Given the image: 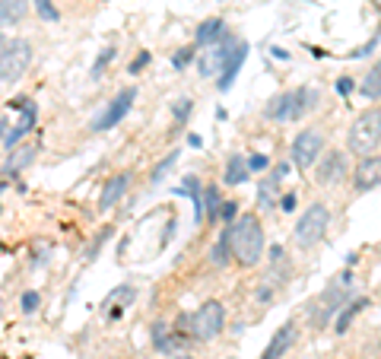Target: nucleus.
Wrapping results in <instances>:
<instances>
[{"label":"nucleus","mask_w":381,"mask_h":359,"mask_svg":"<svg viewBox=\"0 0 381 359\" xmlns=\"http://www.w3.org/2000/svg\"><path fill=\"white\" fill-rule=\"evenodd\" d=\"M229 232H232V257L242 267H254L264 257V245H267L261 220H257L254 213H242L232 226H229Z\"/></svg>","instance_id":"obj_1"},{"label":"nucleus","mask_w":381,"mask_h":359,"mask_svg":"<svg viewBox=\"0 0 381 359\" xmlns=\"http://www.w3.org/2000/svg\"><path fill=\"white\" fill-rule=\"evenodd\" d=\"M321 102V90L315 86H296V90L277 92L264 108V118L270 121H299L308 112H315V105Z\"/></svg>","instance_id":"obj_2"},{"label":"nucleus","mask_w":381,"mask_h":359,"mask_svg":"<svg viewBox=\"0 0 381 359\" xmlns=\"http://www.w3.org/2000/svg\"><path fill=\"white\" fill-rule=\"evenodd\" d=\"M350 286H353V274H350V270H343V274L333 277V280L328 283V289H324V293L318 296L315 302H311V309H308V321L315 324L318 331L328 328L333 318H337L340 311L350 306Z\"/></svg>","instance_id":"obj_3"},{"label":"nucleus","mask_w":381,"mask_h":359,"mask_svg":"<svg viewBox=\"0 0 381 359\" xmlns=\"http://www.w3.org/2000/svg\"><path fill=\"white\" fill-rule=\"evenodd\" d=\"M381 144V108H369L363 112L356 121L350 124V134H346V150L353 156H372Z\"/></svg>","instance_id":"obj_4"},{"label":"nucleus","mask_w":381,"mask_h":359,"mask_svg":"<svg viewBox=\"0 0 381 359\" xmlns=\"http://www.w3.org/2000/svg\"><path fill=\"white\" fill-rule=\"evenodd\" d=\"M328 226H331V210H328V204L315 200V204H311V207L296 220L292 239H296V245H299V248H315L318 242L324 239Z\"/></svg>","instance_id":"obj_5"},{"label":"nucleus","mask_w":381,"mask_h":359,"mask_svg":"<svg viewBox=\"0 0 381 359\" xmlns=\"http://www.w3.org/2000/svg\"><path fill=\"white\" fill-rule=\"evenodd\" d=\"M188 324H190V337H194V341H200V343L213 341V337H220L222 331H226V306L216 299L203 302V306L190 315Z\"/></svg>","instance_id":"obj_6"},{"label":"nucleus","mask_w":381,"mask_h":359,"mask_svg":"<svg viewBox=\"0 0 381 359\" xmlns=\"http://www.w3.org/2000/svg\"><path fill=\"white\" fill-rule=\"evenodd\" d=\"M32 64V42L26 38H10L4 51H0V83H16Z\"/></svg>","instance_id":"obj_7"},{"label":"nucleus","mask_w":381,"mask_h":359,"mask_svg":"<svg viewBox=\"0 0 381 359\" xmlns=\"http://www.w3.org/2000/svg\"><path fill=\"white\" fill-rule=\"evenodd\" d=\"M134 102H137V86H124V90L118 92V96L112 99L105 108H102L99 118H92L90 131L95 134H105V131H114V127L121 124V121L127 118V112L134 108Z\"/></svg>","instance_id":"obj_8"},{"label":"nucleus","mask_w":381,"mask_h":359,"mask_svg":"<svg viewBox=\"0 0 381 359\" xmlns=\"http://www.w3.org/2000/svg\"><path fill=\"white\" fill-rule=\"evenodd\" d=\"M321 153H324V134L321 131H315V127H308V131H299L296 134V140H292V166L296 168H311V166H318V159H321Z\"/></svg>","instance_id":"obj_9"},{"label":"nucleus","mask_w":381,"mask_h":359,"mask_svg":"<svg viewBox=\"0 0 381 359\" xmlns=\"http://www.w3.org/2000/svg\"><path fill=\"white\" fill-rule=\"evenodd\" d=\"M238 42H242V38L232 36V32H226V36L213 45V48L197 54V70H200V77H220L222 67H226V60H229V54H232V48Z\"/></svg>","instance_id":"obj_10"},{"label":"nucleus","mask_w":381,"mask_h":359,"mask_svg":"<svg viewBox=\"0 0 381 359\" xmlns=\"http://www.w3.org/2000/svg\"><path fill=\"white\" fill-rule=\"evenodd\" d=\"M10 108L13 112H19V121L10 127V134H6V140H4V146L13 153V146L23 144V137H29V131L38 124V105L32 102V99L19 96V99H13L10 102Z\"/></svg>","instance_id":"obj_11"},{"label":"nucleus","mask_w":381,"mask_h":359,"mask_svg":"<svg viewBox=\"0 0 381 359\" xmlns=\"http://www.w3.org/2000/svg\"><path fill=\"white\" fill-rule=\"evenodd\" d=\"M346 172H350L346 156L340 150H328V153H321V159H318V166H315V181L321 188H333L346 178Z\"/></svg>","instance_id":"obj_12"},{"label":"nucleus","mask_w":381,"mask_h":359,"mask_svg":"<svg viewBox=\"0 0 381 359\" xmlns=\"http://www.w3.org/2000/svg\"><path fill=\"white\" fill-rule=\"evenodd\" d=\"M353 185H356L359 194L381 188V156L372 153V156H363V159L356 162V168H353Z\"/></svg>","instance_id":"obj_13"},{"label":"nucleus","mask_w":381,"mask_h":359,"mask_svg":"<svg viewBox=\"0 0 381 359\" xmlns=\"http://www.w3.org/2000/svg\"><path fill=\"white\" fill-rule=\"evenodd\" d=\"M296 337H299L296 321H286L283 328L277 331L274 337H270V343H267V350H264V353H261V359H283V356L292 350V343H296Z\"/></svg>","instance_id":"obj_14"},{"label":"nucleus","mask_w":381,"mask_h":359,"mask_svg":"<svg viewBox=\"0 0 381 359\" xmlns=\"http://www.w3.org/2000/svg\"><path fill=\"white\" fill-rule=\"evenodd\" d=\"M127 188H131V172L112 175V178L105 181V188H102V194H99V210L102 213H108V210L118 204V200L127 194Z\"/></svg>","instance_id":"obj_15"},{"label":"nucleus","mask_w":381,"mask_h":359,"mask_svg":"<svg viewBox=\"0 0 381 359\" xmlns=\"http://www.w3.org/2000/svg\"><path fill=\"white\" fill-rule=\"evenodd\" d=\"M245 58H248V42H238L235 48H232V54H229V60H226V67H222V73L216 77V90H220V92L232 90V83H235L238 70H242Z\"/></svg>","instance_id":"obj_16"},{"label":"nucleus","mask_w":381,"mask_h":359,"mask_svg":"<svg viewBox=\"0 0 381 359\" xmlns=\"http://www.w3.org/2000/svg\"><path fill=\"white\" fill-rule=\"evenodd\" d=\"M134 299H137V289H134L131 283H121V286H114L112 293H108V299L102 309H105L108 318H121L127 306H134Z\"/></svg>","instance_id":"obj_17"},{"label":"nucleus","mask_w":381,"mask_h":359,"mask_svg":"<svg viewBox=\"0 0 381 359\" xmlns=\"http://www.w3.org/2000/svg\"><path fill=\"white\" fill-rule=\"evenodd\" d=\"M289 166L292 162H280V166L274 168V172L267 175V178L261 181V188H257V200H261V207L267 210V207H274V194L280 191V185H283V178L289 175Z\"/></svg>","instance_id":"obj_18"},{"label":"nucleus","mask_w":381,"mask_h":359,"mask_svg":"<svg viewBox=\"0 0 381 359\" xmlns=\"http://www.w3.org/2000/svg\"><path fill=\"white\" fill-rule=\"evenodd\" d=\"M222 36H226V23H222L220 16H210V19H203V23L197 26L194 45H197V48H213Z\"/></svg>","instance_id":"obj_19"},{"label":"nucleus","mask_w":381,"mask_h":359,"mask_svg":"<svg viewBox=\"0 0 381 359\" xmlns=\"http://www.w3.org/2000/svg\"><path fill=\"white\" fill-rule=\"evenodd\" d=\"M175 194H185V198H190V207H194V223L200 226V223H203V188H200V178L185 175V178H181V185L175 188Z\"/></svg>","instance_id":"obj_20"},{"label":"nucleus","mask_w":381,"mask_h":359,"mask_svg":"<svg viewBox=\"0 0 381 359\" xmlns=\"http://www.w3.org/2000/svg\"><path fill=\"white\" fill-rule=\"evenodd\" d=\"M29 13V4L26 0H0V29H10V26H19Z\"/></svg>","instance_id":"obj_21"},{"label":"nucleus","mask_w":381,"mask_h":359,"mask_svg":"<svg viewBox=\"0 0 381 359\" xmlns=\"http://www.w3.org/2000/svg\"><path fill=\"white\" fill-rule=\"evenodd\" d=\"M251 178V168H248V159L245 156H229L226 159V175H222V181H226L229 188H238V185H245V181Z\"/></svg>","instance_id":"obj_22"},{"label":"nucleus","mask_w":381,"mask_h":359,"mask_svg":"<svg viewBox=\"0 0 381 359\" xmlns=\"http://www.w3.org/2000/svg\"><path fill=\"white\" fill-rule=\"evenodd\" d=\"M36 153H38V146H36V144L13 150V153H10V159L4 162V172H6V175H19L23 168H29L32 162H36Z\"/></svg>","instance_id":"obj_23"},{"label":"nucleus","mask_w":381,"mask_h":359,"mask_svg":"<svg viewBox=\"0 0 381 359\" xmlns=\"http://www.w3.org/2000/svg\"><path fill=\"white\" fill-rule=\"evenodd\" d=\"M210 261H213V267H226L229 261H235L232 257V232H229V226L220 232V239H216L213 252H210Z\"/></svg>","instance_id":"obj_24"},{"label":"nucleus","mask_w":381,"mask_h":359,"mask_svg":"<svg viewBox=\"0 0 381 359\" xmlns=\"http://www.w3.org/2000/svg\"><path fill=\"white\" fill-rule=\"evenodd\" d=\"M359 92H363L369 102H378L381 99V60L369 67V73H365L363 83H359Z\"/></svg>","instance_id":"obj_25"},{"label":"nucleus","mask_w":381,"mask_h":359,"mask_svg":"<svg viewBox=\"0 0 381 359\" xmlns=\"http://www.w3.org/2000/svg\"><path fill=\"white\" fill-rule=\"evenodd\" d=\"M222 204H226V200L220 198V191H216L213 185H207V188H203V220H210V223H216V220H220Z\"/></svg>","instance_id":"obj_26"},{"label":"nucleus","mask_w":381,"mask_h":359,"mask_svg":"<svg viewBox=\"0 0 381 359\" xmlns=\"http://www.w3.org/2000/svg\"><path fill=\"white\" fill-rule=\"evenodd\" d=\"M365 306H369V299H353L350 306H346L343 311H340V315H337V321H333V328H337V334H343V331L353 324V318H356V315H359V311H363Z\"/></svg>","instance_id":"obj_27"},{"label":"nucleus","mask_w":381,"mask_h":359,"mask_svg":"<svg viewBox=\"0 0 381 359\" xmlns=\"http://www.w3.org/2000/svg\"><path fill=\"white\" fill-rule=\"evenodd\" d=\"M175 343H178V337H172V331L166 328L162 321L153 324V347L159 350V353H168V350H175Z\"/></svg>","instance_id":"obj_28"},{"label":"nucleus","mask_w":381,"mask_h":359,"mask_svg":"<svg viewBox=\"0 0 381 359\" xmlns=\"http://www.w3.org/2000/svg\"><path fill=\"white\" fill-rule=\"evenodd\" d=\"M175 162H178V150H172V153L166 156V159H159V162H156V166H153V172H149V185H159V181L166 178L168 172H172V166H175Z\"/></svg>","instance_id":"obj_29"},{"label":"nucleus","mask_w":381,"mask_h":359,"mask_svg":"<svg viewBox=\"0 0 381 359\" xmlns=\"http://www.w3.org/2000/svg\"><path fill=\"white\" fill-rule=\"evenodd\" d=\"M114 54H118V51H114V45H108V48H102V51H99V58H95V64L90 67V80H95V83H99V80H102V73H105V67L114 60Z\"/></svg>","instance_id":"obj_30"},{"label":"nucleus","mask_w":381,"mask_h":359,"mask_svg":"<svg viewBox=\"0 0 381 359\" xmlns=\"http://www.w3.org/2000/svg\"><path fill=\"white\" fill-rule=\"evenodd\" d=\"M32 6H36L38 19H45V23H58L60 19V10L54 6V0H32Z\"/></svg>","instance_id":"obj_31"},{"label":"nucleus","mask_w":381,"mask_h":359,"mask_svg":"<svg viewBox=\"0 0 381 359\" xmlns=\"http://www.w3.org/2000/svg\"><path fill=\"white\" fill-rule=\"evenodd\" d=\"M19 309H23L26 315H36V311L42 309V296H38V289H26V293L19 296Z\"/></svg>","instance_id":"obj_32"},{"label":"nucleus","mask_w":381,"mask_h":359,"mask_svg":"<svg viewBox=\"0 0 381 359\" xmlns=\"http://www.w3.org/2000/svg\"><path fill=\"white\" fill-rule=\"evenodd\" d=\"M197 58V45H188V48H181V51H175V58H172V67L175 70H185V67L190 64V60Z\"/></svg>","instance_id":"obj_33"},{"label":"nucleus","mask_w":381,"mask_h":359,"mask_svg":"<svg viewBox=\"0 0 381 359\" xmlns=\"http://www.w3.org/2000/svg\"><path fill=\"white\" fill-rule=\"evenodd\" d=\"M190 112H194V102H190V99H178V102L172 105V118L178 121V124H185L190 118Z\"/></svg>","instance_id":"obj_34"},{"label":"nucleus","mask_w":381,"mask_h":359,"mask_svg":"<svg viewBox=\"0 0 381 359\" xmlns=\"http://www.w3.org/2000/svg\"><path fill=\"white\" fill-rule=\"evenodd\" d=\"M238 207H242V204H238V200H226V204H222V213H220V220L226 223V226H232V223L238 220V216H242V213H238Z\"/></svg>","instance_id":"obj_35"},{"label":"nucleus","mask_w":381,"mask_h":359,"mask_svg":"<svg viewBox=\"0 0 381 359\" xmlns=\"http://www.w3.org/2000/svg\"><path fill=\"white\" fill-rule=\"evenodd\" d=\"M112 232H114V229H112V226H105V229H102V232H99V235H95V242H92V245H90V248H86V261H92V257H95V254H99V248H102V245H105V239H108V235H112Z\"/></svg>","instance_id":"obj_36"},{"label":"nucleus","mask_w":381,"mask_h":359,"mask_svg":"<svg viewBox=\"0 0 381 359\" xmlns=\"http://www.w3.org/2000/svg\"><path fill=\"white\" fill-rule=\"evenodd\" d=\"M149 60H153V54H149V51H140L137 58L131 60V67H127V73H131V77H137L140 70H146V64H149Z\"/></svg>","instance_id":"obj_37"},{"label":"nucleus","mask_w":381,"mask_h":359,"mask_svg":"<svg viewBox=\"0 0 381 359\" xmlns=\"http://www.w3.org/2000/svg\"><path fill=\"white\" fill-rule=\"evenodd\" d=\"M267 166H270V159L264 153H251L248 156V168H251V172H264Z\"/></svg>","instance_id":"obj_38"},{"label":"nucleus","mask_w":381,"mask_h":359,"mask_svg":"<svg viewBox=\"0 0 381 359\" xmlns=\"http://www.w3.org/2000/svg\"><path fill=\"white\" fill-rule=\"evenodd\" d=\"M296 204H299V200H296V191H289V194H283V198H280V207L286 210V213H292V210H296Z\"/></svg>","instance_id":"obj_39"},{"label":"nucleus","mask_w":381,"mask_h":359,"mask_svg":"<svg viewBox=\"0 0 381 359\" xmlns=\"http://www.w3.org/2000/svg\"><path fill=\"white\" fill-rule=\"evenodd\" d=\"M337 92H340V96H350V92H353V80L350 77H340L337 80Z\"/></svg>","instance_id":"obj_40"},{"label":"nucleus","mask_w":381,"mask_h":359,"mask_svg":"<svg viewBox=\"0 0 381 359\" xmlns=\"http://www.w3.org/2000/svg\"><path fill=\"white\" fill-rule=\"evenodd\" d=\"M6 134H10V124H6V121H0V144L6 140Z\"/></svg>","instance_id":"obj_41"},{"label":"nucleus","mask_w":381,"mask_h":359,"mask_svg":"<svg viewBox=\"0 0 381 359\" xmlns=\"http://www.w3.org/2000/svg\"><path fill=\"white\" fill-rule=\"evenodd\" d=\"M270 54H274V58H277V60H286V58H289V54H286L283 48H274V51H270Z\"/></svg>","instance_id":"obj_42"},{"label":"nucleus","mask_w":381,"mask_h":359,"mask_svg":"<svg viewBox=\"0 0 381 359\" xmlns=\"http://www.w3.org/2000/svg\"><path fill=\"white\" fill-rule=\"evenodd\" d=\"M6 45H10V38H6V36H4V32H0V51H4V48H6Z\"/></svg>","instance_id":"obj_43"},{"label":"nucleus","mask_w":381,"mask_h":359,"mask_svg":"<svg viewBox=\"0 0 381 359\" xmlns=\"http://www.w3.org/2000/svg\"><path fill=\"white\" fill-rule=\"evenodd\" d=\"M178 359H194V356H188V353H185V356H178Z\"/></svg>","instance_id":"obj_44"}]
</instances>
